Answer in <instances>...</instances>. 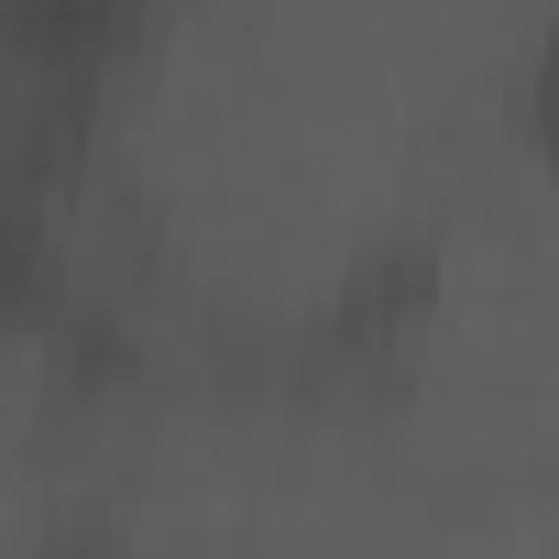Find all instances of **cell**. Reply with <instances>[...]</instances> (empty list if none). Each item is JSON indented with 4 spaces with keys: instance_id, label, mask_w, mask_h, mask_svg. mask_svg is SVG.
Listing matches in <instances>:
<instances>
[{
    "instance_id": "cell-1",
    "label": "cell",
    "mask_w": 559,
    "mask_h": 559,
    "mask_svg": "<svg viewBox=\"0 0 559 559\" xmlns=\"http://www.w3.org/2000/svg\"><path fill=\"white\" fill-rule=\"evenodd\" d=\"M515 110H537L548 132H559V12L526 34V56H515Z\"/></svg>"
}]
</instances>
